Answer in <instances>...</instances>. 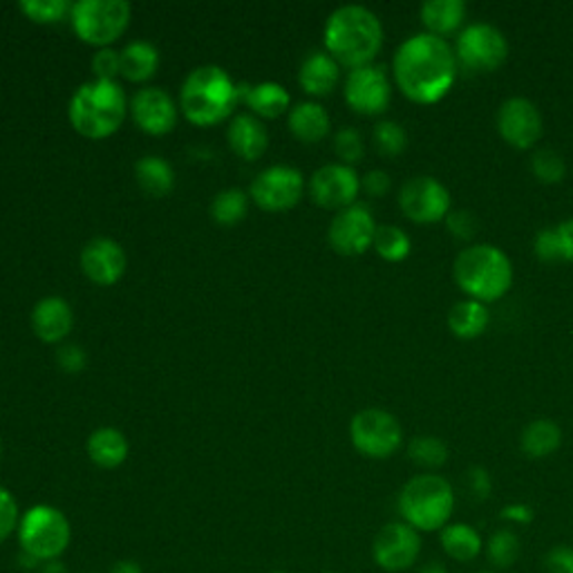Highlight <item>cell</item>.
<instances>
[{
  "label": "cell",
  "mask_w": 573,
  "mask_h": 573,
  "mask_svg": "<svg viewBox=\"0 0 573 573\" xmlns=\"http://www.w3.org/2000/svg\"><path fill=\"white\" fill-rule=\"evenodd\" d=\"M72 325L75 314L66 298L48 296L32 309V329L43 343H61L72 332Z\"/></svg>",
  "instance_id": "obj_20"
},
{
  "label": "cell",
  "mask_w": 573,
  "mask_h": 573,
  "mask_svg": "<svg viewBox=\"0 0 573 573\" xmlns=\"http://www.w3.org/2000/svg\"><path fill=\"white\" fill-rule=\"evenodd\" d=\"M119 57H121V75L128 81H135V83L152 79L157 68H159V52L148 41H132V43H128L119 52Z\"/></svg>",
  "instance_id": "obj_30"
},
{
  "label": "cell",
  "mask_w": 573,
  "mask_h": 573,
  "mask_svg": "<svg viewBox=\"0 0 573 573\" xmlns=\"http://www.w3.org/2000/svg\"><path fill=\"white\" fill-rule=\"evenodd\" d=\"M455 57L468 72H493L506 61L508 43L495 26L471 23L457 37Z\"/></svg>",
  "instance_id": "obj_10"
},
{
  "label": "cell",
  "mask_w": 573,
  "mask_h": 573,
  "mask_svg": "<svg viewBox=\"0 0 573 573\" xmlns=\"http://www.w3.org/2000/svg\"><path fill=\"white\" fill-rule=\"evenodd\" d=\"M466 484H468V491L475 500H488L491 497V491H493V482H491V475L486 468L482 466H473L468 468L466 473Z\"/></svg>",
  "instance_id": "obj_46"
},
{
  "label": "cell",
  "mask_w": 573,
  "mask_h": 573,
  "mask_svg": "<svg viewBox=\"0 0 573 573\" xmlns=\"http://www.w3.org/2000/svg\"><path fill=\"white\" fill-rule=\"evenodd\" d=\"M457 68L451 43L428 32L406 39L393 61L397 88L419 106L439 103L453 90Z\"/></svg>",
  "instance_id": "obj_1"
},
{
  "label": "cell",
  "mask_w": 573,
  "mask_h": 573,
  "mask_svg": "<svg viewBox=\"0 0 573 573\" xmlns=\"http://www.w3.org/2000/svg\"><path fill=\"white\" fill-rule=\"evenodd\" d=\"M0 451H3V446H0Z\"/></svg>",
  "instance_id": "obj_54"
},
{
  "label": "cell",
  "mask_w": 573,
  "mask_h": 573,
  "mask_svg": "<svg viewBox=\"0 0 573 573\" xmlns=\"http://www.w3.org/2000/svg\"><path fill=\"white\" fill-rule=\"evenodd\" d=\"M491 323V312L480 300H460L448 312V327L462 340H473L486 332Z\"/></svg>",
  "instance_id": "obj_27"
},
{
  "label": "cell",
  "mask_w": 573,
  "mask_h": 573,
  "mask_svg": "<svg viewBox=\"0 0 573 573\" xmlns=\"http://www.w3.org/2000/svg\"><path fill=\"white\" fill-rule=\"evenodd\" d=\"M393 99V83L388 72L381 66L356 68L345 81V101L358 115H381L386 112Z\"/></svg>",
  "instance_id": "obj_14"
},
{
  "label": "cell",
  "mask_w": 573,
  "mask_h": 573,
  "mask_svg": "<svg viewBox=\"0 0 573 573\" xmlns=\"http://www.w3.org/2000/svg\"><path fill=\"white\" fill-rule=\"evenodd\" d=\"M439 542L444 553L455 562H473L484 551V540L480 531L464 522L446 524L439 531Z\"/></svg>",
  "instance_id": "obj_25"
},
{
  "label": "cell",
  "mask_w": 573,
  "mask_h": 573,
  "mask_svg": "<svg viewBox=\"0 0 573 573\" xmlns=\"http://www.w3.org/2000/svg\"><path fill=\"white\" fill-rule=\"evenodd\" d=\"M404 216L417 225H435L451 214V190L435 177L419 175L408 179L399 190Z\"/></svg>",
  "instance_id": "obj_11"
},
{
  "label": "cell",
  "mask_w": 573,
  "mask_h": 573,
  "mask_svg": "<svg viewBox=\"0 0 573 573\" xmlns=\"http://www.w3.org/2000/svg\"><path fill=\"white\" fill-rule=\"evenodd\" d=\"M110 573H144V571H141V564L135 562V560H119V562L110 569Z\"/></svg>",
  "instance_id": "obj_50"
},
{
  "label": "cell",
  "mask_w": 573,
  "mask_h": 573,
  "mask_svg": "<svg viewBox=\"0 0 573 573\" xmlns=\"http://www.w3.org/2000/svg\"><path fill=\"white\" fill-rule=\"evenodd\" d=\"M522 555L520 535L513 528H497L486 542V557L497 569L513 566Z\"/></svg>",
  "instance_id": "obj_33"
},
{
  "label": "cell",
  "mask_w": 573,
  "mask_h": 573,
  "mask_svg": "<svg viewBox=\"0 0 573 573\" xmlns=\"http://www.w3.org/2000/svg\"><path fill=\"white\" fill-rule=\"evenodd\" d=\"M446 227L457 240H471L477 234V220L471 211H451L446 216Z\"/></svg>",
  "instance_id": "obj_44"
},
{
  "label": "cell",
  "mask_w": 573,
  "mask_h": 573,
  "mask_svg": "<svg viewBox=\"0 0 573 573\" xmlns=\"http://www.w3.org/2000/svg\"><path fill=\"white\" fill-rule=\"evenodd\" d=\"M557 231V240H560V247H562V258L566 263H573V218L560 223L555 227Z\"/></svg>",
  "instance_id": "obj_48"
},
{
  "label": "cell",
  "mask_w": 573,
  "mask_h": 573,
  "mask_svg": "<svg viewBox=\"0 0 573 573\" xmlns=\"http://www.w3.org/2000/svg\"><path fill=\"white\" fill-rule=\"evenodd\" d=\"M546 573H573V546L555 544L544 555Z\"/></svg>",
  "instance_id": "obj_43"
},
{
  "label": "cell",
  "mask_w": 573,
  "mask_h": 573,
  "mask_svg": "<svg viewBox=\"0 0 573 573\" xmlns=\"http://www.w3.org/2000/svg\"><path fill=\"white\" fill-rule=\"evenodd\" d=\"M92 72L101 81H115L121 75V57L110 48H101L92 59Z\"/></svg>",
  "instance_id": "obj_42"
},
{
  "label": "cell",
  "mask_w": 573,
  "mask_h": 573,
  "mask_svg": "<svg viewBox=\"0 0 573 573\" xmlns=\"http://www.w3.org/2000/svg\"><path fill=\"white\" fill-rule=\"evenodd\" d=\"M376 223L367 207L352 205L338 211L329 225V245L340 256H360L374 245Z\"/></svg>",
  "instance_id": "obj_16"
},
{
  "label": "cell",
  "mask_w": 573,
  "mask_h": 573,
  "mask_svg": "<svg viewBox=\"0 0 573 573\" xmlns=\"http://www.w3.org/2000/svg\"><path fill=\"white\" fill-rule=\"evenodd\" d=\"M360 188L369 198H384L391 194L393 188V179L386 170H369L363 179H360Z\"/></svg>",
  "instance_id": "obj_45"
},
{
  "label": "cell",
  "mask_w": 573,
  "mask_h": 573,
  "mask_svg": "<svg viewBox=\"0 0 573 573\" xmlns=\"http://www.w3.org/2000/svg\"><path fill=\"white\" fill-rule=\"evenodd\" d=\"M247 211H249V198L238 188L223 190L211 205V216L223 227H234L243 223L247 218Z\"/></svg>",
  "instance_id": "obj_34"
},
{
  "label": "cell",
  "mask_w": 573,
  "mask_h": 573,
  "mask_svg": "<svg viewBox=\"0 0 573 573\" xmlns=\"http://www.w3.org/2000/svg\"><path fill=\"white\" fill-rule=\"evenodd\" d=\"M334 152L345 166H352L363 159L365 141L356 128H340L334 137Z\"/></svg>",
  "instance_id": "obj_39"
},
{
  "label": "cell",
  "mask_w": 573,
  "mask_h": 573,
  "mask_svg": "<svg viewBox=\"0 0 573 573\" xmlns=\"http://www.w3.org/2000/svg\"><path fill=\"white\" fill-rule=\"evenodd\" d=\"M340 79V66L327 52H312L298 72L300 88L312 97L329 95Z\"/></svg>",
  "instance_id": "obj_22"
},
{
  "label": "cell",
  "mask_w": 573,
  "mask_h": 573,
  "mask_svg": "<svg viewBox=\"0 0 573 573\" xmlns=\"http://www.w3.org/2000/svg\"><path fill=\"white\" fill-rule=\"evenodd\" d=\"M533 251L540 260L544 263H560L564 260L562 258V247H560V240H557V231L555 227H549V229H542L535 240H533Z\"/></svg>",
  "instance_id": "obj_41"
},
{
  "label": "cell",
  "mask_w": 573,
  "mask_h": 573,
  "mask_svg": "<svg viewBox=\"0 0 573 573\" xmlns=\"http://www.w3.org/2000/svg\"><path fill=\"white\" fill-rule=\"evenodd\" d=\"M376 254L388 260V263H402L411 256L413 251V243L408 238V234L395 225H384L376 227V236H374V245Z\"/></svg>",
  "instance_id": "obj_32"
},
{
  "label": "cell",
  "mask_w": 573,
  "mask_h": 573,
  "mask_svg": "<svg viewBox=\"0 0 573 573\" xmlns=\"http://www.w3.org/2000/svg\"><path fill=\"white\" fill-rule=\"evenodd\" d=\"M240 99H245V103L263 119L280 117L283 112H287V108L292 103L289 92L280 83H274V81L240 88Z\"/></svg>",
  "instance_id": "obj_26"
},
{
  "label": "cell",
  "mask_w": 573,
  "mask_h": 573,
  "mask_svg": "<svg viewBox=\"0 0 573 573\" xmlns=\"http://www.w3.org/2000/svg\"><path fill=\"white\" fill-rule=\"evenodd\" d=\"M477 573H495V571H477Z\"/></svg>",
  "instance_id": "obj_52"
},
{
  "label": "cell",
  "mask_w": 573,
  "mask_h": 573,
  "mask_svg": "<svg viewBox=\"0 0 573 573\" xmlns=\"http://www.w3.org/2000/svg\"><path fill=\"white\" fill-rule=\"evenodd\" d=\"M417 573H448L446 564L439 562V560H433V562H426Z\"/></svg>",
  "instance_id": "obj_51"
},
{
  "label": "cell",
  "mask_w": 573,
  "mask_h": 573,
  "mask_svg": "<svg viewBox=\"0 0 573 573\" xmlns=\"http://www.w3.org/2000/svg\"><path fill=\"white\" fill-rule=\"evenodd\" d=\"M542 130V115L533 101L524 97H511L500 106L497 132L508 146L517 150L533 148L540 141Z\"/></svg>",
  "instance_id": "obj_17"
},
{
  "label": "cell",
  "mask_w": 573,
  "mask_h": 573,
  "mask_svg": "<svg viewBox=\"0 0 573 573\" xmlns=\"http://www.w3.org/2000/svg\"><path fill=\"white\" fill-rule=\"evenodd\" d=\"M305 190L303 172L292 166H269L251 184V200L269 214L294 209Z\"/></svg>",
  "instance_id": "obj_12"
},
{
  "label": "cell",
  "mask_w": 573,
  "mask_h": 573,
  "mask_svg": "<svg viewBox=\"0 0 573 573\" xmlns=\"http://www.w3.org/2000/svg\"><path fill=\"white\" fill-rule=\"evenodd\" d=\"M81 269L95 285L110 287L126 271V254L115 240L95 238L81 251Z\"/></svg>",
  "instance_id": "obj_19"
},
{
  "label": "cell",
  "mask_w": 573,
  "mask_h": 573,
  "mask_svg": "<svg viewBox=\"0 0 573 573\" xmlns=\"http://www.w3.org/2000/svg\"><path fill=\"white\" fill-rule=\"evenodd\" d=\"M562 444V431L555 422L551 419H535L531 422L520 437V446L524 455L531 460H544L553 455Z\"/></svg>",
  "instance_id": "obj_31"
},
{
  "label": "cell",
  "mask_w": 573,
  "mask_h": 573,
  "mask_svg": "<svg viewBox=\"0 0 573 573\" xmlns=\"http://www.w3.org/2000/svg\"><path fill=\"white\" fill-rule=\"evenodd\" d=\"M354 448L369 460H388L404 444L402 424L388 411L365 408L354 415L349 424Z\"/></svg>",
  "instance_id": "obj_9"
},
{
  "label": "cell",
  "mask_w": 573,
  "mask_h": 573,
  "mask_svg": "<svg viewBox=\"0 0 573 573\" xmlns=\"http://www.w3.org/2000/svg\"><path fill=\"white\" fill-rule=\"evenodd\" d=\"M57 360H59V367L68 374H77L86 367L88 363V356L86 352L79 347V345H63L59 352H57Z\"/></svg>",
  "instance_id": "obj_47"
},
{
  "label": "cell",
  "mask_w": 573,
  "mask_h": 573,
  "mask_svg": "<svg viewBox=\"0 0 573 573\" xmlns=\"http://www.w3.org/2000/svg\"><path fill=\"white\" fill-rule=\"evenodd\" d=\"M77 37L97 48H108L130 26V6L126 0H79L70 14Z\"/></svg>",
  "instance_id": "obj_8"
},
{
  "label": "cell",
  "mask_w": 573,
  "mask_h": 573,
  "mask_svg": "<svg viewBox=\"0 0 573 573\" xmlns=\"http://www.w3.org/2000/svg\"><path fill=\"white\" fill-rule=\"evenodd\" d=\"M384 48V26L378 17L360 6H343L325 23V50L352 70L372 66Z\"/></svg>",
  "instance_id": "obj_2"
},
{
  "label": "cell",
  "mask_w": 573,
  "mask_h": 573,
  "mask_svg": "<svg viewBox=\"0 0 573 573\" xmlns=\"http://www.w3.org/2000/svg\"><path fill=\"white\" fill-rule=\"evenodd\" d=\"M229 146L231 150L245 159V161H256L265 155L269 146V135L267 128L256 119L254 115H238L231 126H229Z\"/></svg>",
  "instance_id": "obj_21"
},
{
  "label": "cell",
  "mask_w": 573,
  "mask_h": 573,
  "mask_svg": "<svg viewBox=\"0 0 573 573\" xmlns=\"http://www.w3.org/2000/svg\"><path fill=\"white\" fill-rule=\"evenodd\" d=\"M408 457L422 466V468H442L448 457H451V451L448 446L439 439V437H428V435H422V437H415L408 446Z\"/></svg>",
  "instance_id": "obj_35"
},
{
  "label": "cell",
  "mask_w": 573,
  "mask_h": 573,
  "mask_svg": "<svg viewBox=\"0 0 573 573\" xmlns=\"http://www.w3.org/2000/svg\"><path fill=\"white\" fill-rule=\"evenodd\" d=\"M128 101L117 81L95 79L83 83L70 101V124L88 139H106L117 132L126 119Z\"/></svg>",
  "instance_id": "obj_5"
},
{
  "label": "cell",
  "mask_w": 573,
  "mask_h": 573,
  "mask_svg": "<svg viewBox=\"0 0 573 573\" xmlns=\"http://www.w3.org/2000/svg\"><path fill=\"white\" fill-rule=\"evenodd\" d=\"M240 101V88L218 66H202L181 83L179 103L184 117L196 126L225 121Z\"/></svg>",
  "instance_id": "obj_3"
},
{
  "label": "cell",
  "mask_w": 573,
  "mask_h": 573,
  "mask_svg": "<svg viewBox=\"0 0 573 573\" xmlns=\"http://www.w3.org/2000/svg\"><path fill=\"white\" fill-rule=\"evenodd\" d=\"M88 455L99 468H119L128 457V442L117 428H97L88 437Z\"/></svg>",
  "instance_id": "obj_28"
},
{
  "label": "cell",
  "mask_w": 573,
  "mask_h": 573,
  "mask_svg": "<svg viewBox=\"0 0 573 573\" xmlns=\"http://www.w3.org/2000/svg\"><path fill=\"white\" fill-rule=\"evenodd\" d=\"M135 177L139 188L150 198L168 196L175 186V170L164 157L146 155L135 166Z\"/></svg>",
  "instance_id": "obj_29"
},
{
  "label": "cell",
  "mask_w": 573,
  "mask_h": 573,
  "mask_svg": "<svg viewBox=\"0 0 573 573\" xmlns=\"http://www.w3.org/2000/svg\"><path fill=\"white\" fill-rule=\"evenodd\" d=\"M21 12L34 23L52 26L70 19L72 3L68 0H21Z\"/></svg>",
  "instance_id": "obj_36"
},
{
  "label": "cell",
  "mask_w": 573,
  "mask_h": 573,
  "mask_svg": "<svg viewBox=\"0 0 573 573\" xmlns=\"http://www.w3.org/2000/svg\"><path fill=\"white\" fill-rule=\"evenodd\" d=\"M132 119L135 124L148 132V135H166L175 128L177 124V108L175 101L170 99L168 92H164L161 88H144L135 95L132 103Z\"/></svg>",
  "instance_id": "obj_18"
},
{
  "label": "cell",
  "mask_w": 573,
  "mask_h": 573,
  "mask_svg": "<svg viewBox=\"0 0 573 573\" xmlns=\"http://www.w3.org/2000/svg\"><path fill=\"white\" fill-rule=\"evenodd\" d=\"M504 520L513 522V524H528L533 520V508L526 506V504H508L502 513H500Z\"/></svg>",
  "instance_id": "obj_49"
},
{
  "label": "cell",
  "mask_w": 573,
  "mask_h": 573,
  "mask_svg": "<svg viewBox=\"0 0 573 573\" xmlns=\"http://www.w3.org/2000/svg\"><path fill=\"white\" fill-rule=\"evenodd\" d=\"M457 287L484 305L500 300L513 285V265L508 256L495 245L466 247L453 267Z\"/></svg>",
  "instance_id": "obj_4"
},
{
  "label": "cell",
  "mask_w": 573,
  "mask_h": 573,
  "mask_svg": "<svg viewBox=\"0 0 573 573\" xmlns=\"http://www.w3.org/2000/svg\"><path fill=\"white\" fill-rule=\"evenodd\" d=\"M422 553V535L411 524L391 522L381 528L372 542V557L374 562L388 571L402 573L417 564Z\"/></svg>",
  "instance_id": "obj_13"
},
{
  "label": "cell",
  "mask_w": 573,
  "mask_h": 573,
  "mask_svg": "<svg viewBox=\"0 0 573 573\" xmlns=\"http://www.w3.org/2000/svg\"><path fill=\"white\" fill-rule=\"evenodd\" d=\"M360 190V177L352 166L327 164L318 168L309 179V196L323 209H347L356 205Z\"/></svg>",
  "instance_id": "obj_15"
},
{
  "label": "cell",
  "mask_w": 573,
  "mask_h": 573,
  "mask_svg": "<svg viewBox=\"0 0 573 573\" xmlns=\"http://www.w3.org/2000/svg\"><path fill=\"white\" fill-rule=\"evenodd\" d=\"M274 573H287V571H274Z\"/></svg>",
  "instance_id": "obj_53"
},
{
  "label": "cell",
  "mask_w": 573,
  "mask_h": 573,
  "mask_svg": "<svg viewBox=\"0 0 573 573\" xmlns=\"http://www.w3.org/2000/svg\"><path fill=\"white\" fill-rule=\"evenodd\" d=\"M327 573H332V571H327Z\"/></svg>",
  "instance_id": "obj_55"
},
{
  "label": "cell",
  "mask_w": 573,
  "mask_h": 573,
  "mask_svg": "<svg viewBox=\"0 0 573 573\" xmlns=\"http://www.w3.org/2000/svg\"><path fill=\"white\" fill-rule=\"evenodd\" d=\"M19 504L14 500V495L0 486V544H3L17 528H19Z\"/></svg>",
  "instance_id": "obj_40"
},
{
  "label": "cell",
  "mask_w": 573,
  "mask_h": 573,
  "mask_svg": "<svg viewBox=\"0 0 573 573\" xmlns=\"http://www.w3.org/2000/svg\"><path fill=\"white\" fill-rule=\"evenodd\" d=\"M531 172L542 184H560L566 175V164L555 150L542 148L531 157Z\"/></svg>",
  "instance_id": "obj_38"
},
{
  "label": "cell",
  "mask_w": 573,
  "mask_h": 573,
  "mask_svg": "<svg viewBox=\"0 0 573 573\" xmlns=\"http://www.w3.org/2000/svg\"><path fill=\"white\" fill-rule=\"evenodd\" d=\"M289 130L303 144H318L329 135V115L316 101H303L289 112Z\"/></svg>",
  "instance_id": "obj_24"
},
{
  "label": "cell",
  "mask_w": 573,
  "mask_h": 573,
  "mask_svg": "<svg viewBox=\"0 0 573 573\" xmlns=\"http://www.w3.org/2000/svg\"><path fill=\"white\" fill-rule=\"evenodd\" d=\"M372 139L374 148L384 157H399L408 148V132L397 121H378Z\"/></svg>",
  "instance_id": "obj_37"
},
{
  "label": "cell",
  "mask_w": 573,
  "mask_h": 573,
  "mask_svg": "<svg viewBox=\"0 0 573 573\" xmlns=\"http://www.w3.org/2000/svg\"><path fill=\"white\" fill-rule=\"evenodd\" d=\"M19 542L21 549L39 562L57 560L72 537V528L63 511L50 504H37L19 520Z\"/></svg>",
  "instance_id": "obj_7"
},
{
  "label": "cell",
  "mask_w": 573,
  "mask_h": 573,
  "mask_svg": "<svg viewBox=\"0 0 573 573\" xmlns=\"http://www.w3.org/2000/svg\"><path fill=\"white\" fill-rule=\"evenodd\" d=\"M466 19V6L462 0H426L422 6V23L428 34L446 39L455 34Z\"/></svg>",
  "instance_id": "obj_23"
},
{
  "label": "cell",
  "mask_w": 573,
  "mask_h": 573,
  "mask_svg": "<svg viewBox=\"0 0 573 573\" xmlns=\"http://www.w3.org/2000/svg\"><path fill=\"white\" fill-rule=\"evenodd\" d=\"M455 511V491L437 473H422L406 482L399 493V513L406 524L419 533L442 531L451 524Z\"/></svg>",
  "instance_id": "obj_6"
}]
</instances>
